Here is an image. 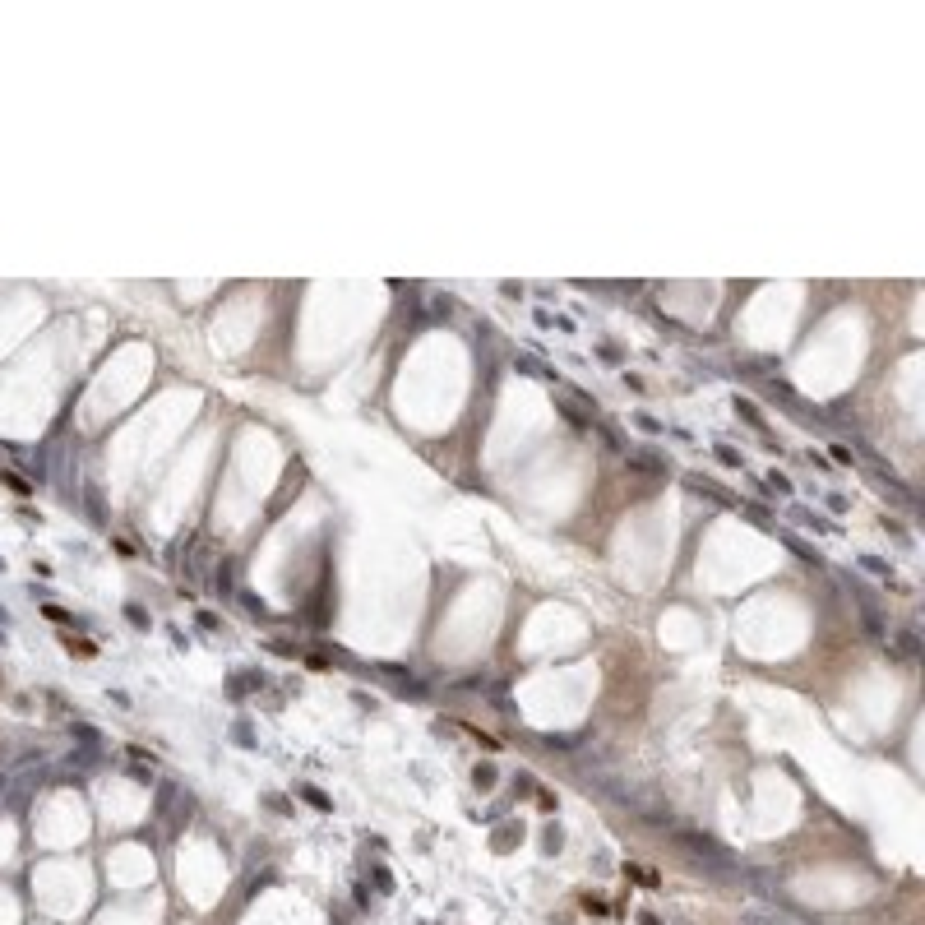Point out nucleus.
Returning <instances> with one entry per match:
<instances>
[{
    "instance_id": "1",
    "label": "nucleus",
    "mask_w": 925,
    "mask_h": 925,
    "mask_svg": "<svg viewBox=\"0 0 925 925\" xmlns=\"http://www.w3.org/2000/svg\"><path fill=\"white\" fill-rule=\"evenodd\" d=\"M676 847H680V851H690L694 861H703V865H731V851H726L717 837H708V833L676 828Z\"/></svg>"
},
{
    "instance_id": "2",
    "label": "nucleus",
    "mask_w": 925,
    "mask_h": 925,
    "mask_svg": "<svg viewBox=\"0 0 925 925\" xmlns=\"http://www.w3.org/2000/svg\"><path fill=\"white\" fill-rule=\"evenodd\" d=\"M690 491H699V495H708V500H717V505H736V495L731 491H722L712 477H690Z\"/></svg>"
},
{
    "instance_id": "3",
    "label": "nucleus",
    "mask_w": 925,
    "mask_h": 925,
    "mask_svg": "<svg viewBox=\"0 0 925 925\" xmlns=\"http://www.w3.org/2000/svg\"><path fill=\"white\" fill-rule=\"evenodd\" d=\"M514 366L523 370V375H541V380H560V370H551V366H541V361H532V356H518Z\"/></svg>"
},
{
    "instance_id": "4",
    "label": "nucleus",
    "mask_w": 925,
    "mask_h": 925,
    "mask_svg": "<svg viewBox=\"0 0 925 925\" xmlns=\"http://www.w3.org/2000/svg\"><path fill=\"white\" fill-rule=\"evenodd\" d=\"M495 782H500V772H495L491 763H477V772H472V786H477V791H495Z\"/></svg>"
},
{
    "instance_id": "5",
    "label": "nucleus",
    "mask_w": 925,
    "mask_h": 925,
    "mask_svg": "<svg viewBox=\"0 0 925 925\" xmlns=\"http://www.w3.org/2000/svg\"><path fill=\"white\" fill-rule=\"evenodd\" d=\"M736 412L745 416V421H750L754 431H768V426H763V416H759V407H754V402H750V398H736Z\"/></svg>"
},
{
    "instance_id": "6",
    "label": "nucleus",
    "mask_w": 925,
    "mask_h": 925,
    "mask_svg": "<svg viewBox=\"0 0 925 925\" xmlns=\"http://www.w3.org/2000/svg\"><path fill=\"white\" fill-rule=\"evenodd\" d=\"M630 467L634 472H666L662 458H648V454H630Z\"/></svg>"
},
{
    "instance_id": "7",
    "label": "nucleus",
    "mask_w": 925,
    "mask_h": 925,
    "mask_svg": "<svg viewBox=\"0 0 925 925\" xmlns=\"http://www.w3.org/2000/svg\"><path fill=\"white\" fill-rule=\"evenodd\" d=\"M782 541H786V546H791V551H796V555H801V560H810V565H819V551H815V546H805L801 537H791V532H782Z\"/></svg>"
},
{
    "instance_id": "8",
    "label": "nucleus",
    "mask_w": 925,
    "mask_h": 925,
    "mask_svg": "<svg viewBox=\"0 0 925 925\" xmlns=\"http://www.w3.org/2000/svg\"><path fill=\"white\" fill-rule=\"evenodd\" d=\"M634 426H643L648 435H662V421H657V416H648V412H634Z\"/></svg>"
},
{
    "instance_id": "9",
    "label": "nucleus",
    "mask_w": 925,
    "mask_h": 925,
    "mask_svg": "<svg viewBox=\"0 0 925 925\" xmlns=\"http://www.w3.org/2000/svg\"><path fill=\"white\" fill-rule=\"evenodd\" d=\"M301 796H306V801L315 805V810H329V796H324L320 786H301Z\"/></svg>"
},
{
    "instance_id": "10",
    "label": "nucleus",
    "mask_w": 925,
    "mask_h": 925,
    "mask_svg": "<svg viewBox=\"0 0 925 925\" xmlns=\"http://www.w3.org/2000/svg\"><path fill=\"white\" fill-rule=\"evenodd\" d=\"M897 652H902V657H916V630H902V639H897Z\"/></svg>"
},
{
    "instance_id": "11",
    "label": "nucleus",
    "mask_w": 925,
    "mask_h": 925,
    "mask_svg": "<svg viewBox=\"0 0 925 925\" xmlns=\"http://www.w3.org/2000/svg\"><path fill=\"white\" fill-rule=\"evenodd\" d=\"M717 458H722L726 467H745V458H740V454H736L731 445H717Z\"/></svg>"
},
{
    "instance_id": "12",
    "label": "nucleus",
    "mask_w": 925,
    "mask_h": 925,
    "mask_svg": "<svg viewBox=\"0 0 925 925\" xmlns=\"http://www.w3.org/2000/svg\"><path fill=\"white\" fill-rule=\"evenodd\" d=\"M861 565H865L870 574H884V578H893V569H888L884 560H875V555H861Z\"/></svg>"
},
{
    "instance_id": "13",
    "label": "nucleus",
    "mask_w": 925,
    "mask_h": 925,
    "mask_svg": "<svg viewBox=\"0 0 925 925\" xmlns=\"http://www.w3.org/2000/svg\"><path fill=\"white\" fill-rule=\"evenodd\" d=\"M463 731H467V736L477 740V745H486V750H500V740H495V736H486V731H477V726H463Z\"/></svg>"
},
{
    "instance_id": "14",
    "label": "nucleus",
    "mask_w": 925,
    "mask_h": 925,
    "mask_svg": "<svg viewBox=\"0 0 925 925\" xmlns=\"http://www.w3.org/2000/svg\"><path fill=\"white\" fill-rule=\"evenodd\" d=\"M541 842H546V851H551V856H555V851H560V842H565V837H560V828H555V824H551V828L541 833Z\"/></svg>"
},
{
    "instance_id": "15",
    "label": "nucleus",
    "mask_w": 925,
    "mask_h": 925,
    "mask_svg": "<svg viewBox=\"0 0 925 925\" xmlns=\"http://www.w3.org/2000/svg\"><path fill=\"white\" fill-rule=\"evenodd\" d=\"M375 884H380V893H393V875H389L384 865H375Z\"/></svg>"
},
{
    "instance_id": "16",
    "label": "nucleus",
    "mask_w": 925,
    "mask_h": 925,
    "mask_svg": "<svg viewBox=\"0 0 925 925\" xmlns=\"http://www.w3.org/2000/svg\"><path fill=\"white\" fill-rule=\"evenodd\" d=\"M768 491H777V495H791V481L782 477V472H772L768 477Z\"/></svg>"
},
{
    "instance_id": "17",
    "label": "nucleus",
    "mask_w": 925,
    "mask_h": 925,
    "mask_svg": "<svg viewBox=\"0 0 925 925\" xmlns=\"http://www.w3.org/2000/svg\"><path fill=\"white\" fill-rule=\"evenodd\" d=\"M0 481H5V486H10V491H19V495H28V481H23V477H14V472H5V477H0Z\"/></svg>"
},
{
    "instance_id": "18",
    "label": "nucleus",
    "mask_w": 925,
    "mask_h": 925,
    "mask_svg": "<svg viewBox=\"0 0 925 925\" xmlns=\"http://www.w3.org/2000/svg\"><path fill=\"white\" fill-rule=\"evenodd\" d=\"M833 458H837V463H847V467H851V463H856V458H851V449H847V445H833Z\"/></svg>"
},
{
    "instance_id": "19",
    "label": "nucleus",
    "mask_w": 925,
    "mask_h": 925,
    "mask_svg": "<svg viewBox=\"0 0 925 925\" xmlns=\"http://www.w3.org/2000/svg\"><path fill=\"white\" fill-rule=\"evenodd\" d=\"M639 925H662V921H657L652 911H639Z\"/></svg>"
}]
</instances>
